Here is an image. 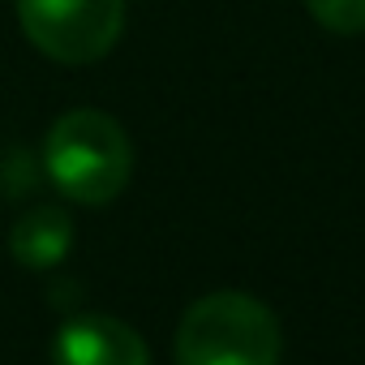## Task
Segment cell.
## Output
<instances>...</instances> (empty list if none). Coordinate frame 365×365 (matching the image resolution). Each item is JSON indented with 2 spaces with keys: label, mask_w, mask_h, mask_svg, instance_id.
I'll use <instances>...</instances> for the list:
<instances>
[{
  "label": "cell",
  "mask_w": 365,
  "mask_h": 365,
  "mask_svg": "<svg viewBox=\"0 0 365 365\" xmlns=\"http://www.w3.org/2000/svg\"><path fill=\"white\" fill-rule=\"evenodd\" d=\"M43 168L52 185L82 207H103L112 202L133 172V146L120 120L95 108H73L65 112L43 142Z\"/></svg>",
  "instance_id": "1"
},
{
  "label": "cell",
  "mask_w": 365,
  "mask_h": 365,
  "mask_svg": "<svg viewBox=\"0 0 365 365\" xmlns=\"http://www.w3.org/2000/svg\"><path fill=\"white\" fill-rule=\"evenodd\" d=\"M18 22L43 56L61 65H91L116 48L125 31V0H18Z\"/></svg>",
  "instance_id": "3"
},
{
  "label": "cell",
  "mask_w": 365,
  "mask_h": 365,
  "mask_svg": "<svg viewBox=\"0 0 365 365\" xmlns=\"http://www.w3.org/2000/svg\"><path fill=\"white\" fill-rule=\"evenodd\" d=\"M73 245V220L61 211V207H35L26 211L18 224H14V237H9V250L22 267L31 271H48L56 267Z\"/></svg>",
  "instance_id": "5"
},
{
  "label": "cell",
  "mask_w": 365,
  "mask_h": 365,
  "mask_svg": "<svg viewBox=\"0 0 365 365\" xmlns=\"http://www.w3.org/2000/svg\"><path fill=\"white\" fill-rule=\"evenodd\" d=\"M305 9L335 35H365V0H305Z\"/></svg>",
  "instance_id": "6"
},
{
  "label": "cell",
  "mask_w": 365,
  "mask_h": 365,
  "mask_svg": "<svg viewBox=\"0 0 365 365\" xmlns=\"http://www.w3.org/2000/svg\"><path fill=\"white\" fill-rule=\"evenodd\" d=\"M56 365H150L146 339L108 314H78L52 339Z\"/></svg>",
  "instance_id": "4"
},
{
  "label": "cell",
  "mask_w": 365,
  "mask_h": 365,
  "mask_svg": "<svg viewBox=\"0 0 365 365\" xmlns=\"http://www.w3.org/2000/svg\"><path fill=\"white\" fill-rule=\"evenodd\" d=\"M279 322L250 292L198 297L176 327V365H279Z\"/></svg>",
  "instance_id": "2"
}]
</instances>
